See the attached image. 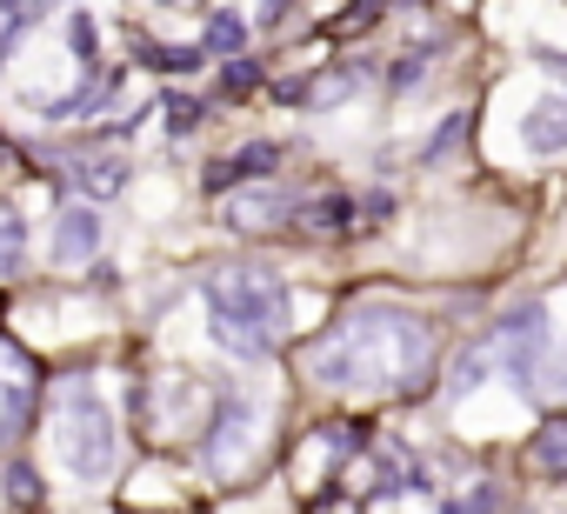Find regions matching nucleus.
Returning <instances> with one entry per match:
<instances>
[{"label": "nucleus", "instance_id": "obj_10", "mask_svg": "<svg viewBox=\"0 0 567 514\" xmlns=\"http://www.w3.org/2000/svg\"><path fill=\"white\" fill-rule=\"evenodd\" d=\"M194 394V381L187 374H161L141 401H147V414H154V434H181L187 428V414H181V401Z\"/></svg>", "mask_w": 567, "mask_h": 514}, {"label": "nucleus", "instance_id": "obj_6", "mask_svg": "<svg viewBox=\"0 0 567 514\" xmlns=\"http://www.w3.org/2000/svg\"><path fill=\"white\" fill-rule=\"evenodd\" d=\"M34 381H41V368L0 335V441H14L21 428H28V408H34Z\"/></svg>", "mask_w": 567, "mask_h": 514}, {"label": "nucleus", "instance_id": "obj_7", "mask_svg": "<svg viewBox=\"0 0 567 514\" xmlns=\"http://www.w3.org/2000/svg\"><path fill=\"white\" fill-rule=\"evenodd\" d=\"M94 247H101V214H94V201H74L54 220V268H87Z\"/></svg>", "mask_w": 567, "mask_h": 514}, {"label": "nucleus", "instance_id": "obj_14", "mask_svg": "<svg viewBox=\"0 0 567 514\" xmlns=\"http://www.w3.org/2000/svg\"><path fill=\"white\" fill-rule=\"evenodd\" d=\"M301 214V227H315V234H341V227H354L348 214H354V201H341V194H321V201H308V207H295Z\"/></svg>", "mask_w": 567, "mask_h": 514}, {"label": "nucleus", "instance_id": "obj_9", "mask_svg": "<svg viewBox=\"0 0 567 514\" xmlns=\"http://www.w3.org/2000/svg\"><path fill=\"white\" fill-rule=\"evenodd\" d=\"M74 187H81L87 201H114V194L127 187V161H121V154H81V161H74Z\"/></svg>", "mask_w": 567, "mask_h": 514}, {"label": "nucleus", "instance_id": "obj_8", "mask_svg": "<svg viewBox=\"0 0 567 514\" xmlns=\"http://www.w3.org/2000/svg\"><path fill=\"white\" fill-rule=\"evenodd\" d=\"M280 214H288V201H280V187H267V181L227 201V227H240V234H267V227H280Z\"/></svg>", "mask_w": 567, "mask_h": 514}, {"label": "nucleus", "instance_id": "obj_12", "mask_svg": "<svg viewBox=\"0 0 567 514\" xmlns=\"http://www.w3.org/2000/svg\"><path fill=\"white\" fill-rule=\"evenodd\" d=\"M527 467L547 474V481H567V414L534 428V441H527Z\"/></svg>", "mask_w": 567, "mask_h": 514}, {"label": "nucleus", "instance_id": "obj_13", "mask_svg": "<svg viewBox=\"0 0 567 514\" xmlns=\"http://www.w3.org/2000/svg\"><path fill=\"white\" fill-rule=\"evenodd\" d=\"M41 21H48V0H0V68L14 61L21 34H34Z\"/></svg>", "mask_w": 567, "mask_h": 514}, {"label": "nucleus", "instance_id": "obj_3", "mask_svg": "<svg viewBox=\"0 0 567 514\" xmlns=\"http://www.w3.org/2000/svg\"><path fill=\"white\" fill-rule=\"evenodd\" d=\"M54 448H61V461H68L74 481H107L114 461H121L114 408H107V394H101L87 374L61 381V401H54Z\"/></svg>", "mask_w": 567, "mask_h": 514}, {"label": "nucleus", "instance_id": "obj_15", "mask_svg": "<svg viewBox=\"0 0 567 514\" xmlns=\"http://www.w3.org/2000/svg\"><path fill=\"white\" fill-rule=\"evenodd\" d=\"M21 261H28V220L0 207V275H21Z\"/></svg>", "mask_w": 567, "mask_h": 514}, {"label": "nucleus", "instance_id": "obj_5", "mask_svg": "<svg viewBox=\"0 0 567 514\" xmlns=\"http://www.w3.org/2000/svg\"><path fill=\"white\" fill-rule=\"evenodd\" d=\"M368 448V434L361 428H348V421H334V428H315L301 448H295V487H321V481H341L348 474V461Z\"/></svg>", "mask_w": 567, "mask_h": 514}, {"label": "nucleus", "instance_id": "obj_18", "mask_svg": "<svg viewBox=\"0 0 567 514\" xmlns=\"http://www.w3.org/2000/svg\"><path fill=\"white\" fill-rule=\"evenodd\" d=\"M240 41V21H214V34H207V48H234Z\"/></svg>", "mask_w": 567, "mask_h": 514}, {"label": "nucleus", "instance_id": "obj_2", "mask_svg": "<svg viewBox=\"0 0 567 514\" xmlns=\"http://www.w3.org/2000/svg\"><path fill=\"white\" fill-rule=\"evenodd\" d=\"M207 315H214V341L240 361H260L280 328H288V288L267 268H214L207 275Z\"/></svg>", "mask_w": 567, "mask_h": 514}, {"label": "nucleus", "instance_id": "obj_1", "mask_svg": "<svg viewBox=\"0 0 567 514\" xmlns=\"http://www.w3.org/2000/svg\"><path fill=\"white\" fill-rule=\"evenodd\" d=\"M427 368H434V328L408 308H354L308 348V374L321 388L401 394L421 388Z\"/></svg>", "mask_w": 567, "mask_h": 514}, {"label": "nucleus", "instance_id": "obj_4", "mask_svg": "<svg viewBox=\"0 0 567 514\" xmlns=\"http://www.w3.org/2000/svg\"><path fill=\"white\" fill-rule=\"evenodd\" d=\"M260 448V414L240 401V394H220L214 401V421H207V441H200V461L214 481H234Z\"/></svg>", "mask_w": 567, "mask_h": 514}, {"label": "nucleus", "instance_id": "obj_11", "mask_svg": "<svg viewBox=\"0 0 567 514\" xmlns=\"http://www.w3.org/2000/svg\"><path fill=\"white\" fill-rule=\"evenodd\" d=\"M520 134H527L534 154H560L567 147V94H547L540 107H527V127Z\"/></svg>", "mask_w": 567, "mask_h": 514}, {"label": "nucleus", "instance_id": "obj_19", "mask_svg": "<svg viewBox=\"0 0 567 514\" xmlns=\"http://www.w3.org/2000/svg\"><path fill=\"white\" fill-rule=\"evenodd\" d=\"M167 107H174V127H194V121H200V107H194V101H187V94H174V101H167Z\"/></svg>", "mask_w": 567, "mask_h": 514}, {"label": "nucleus", "instance_id": "obj_17", "mask_svg": "<svg viewBox=\"0 0 567 514\" xmlns=\"http://www.w3.org/2000/svg\"><path fill=\"white\" fill-rule=\"evenodd\" d=\"M8 494H14V501H41V474H34V467H14V474H8Z\"/></svg>", "mask_w": 567, "mask_h": 514}, {"label": "nucleus", "instance_id": "obj_16", "mask_svg": "<svg viewBox=\"0 0 567 514\" xmlns=\"http://www.w3.org/2000/svg\"><path fill=\"white\" fill-rule=\"evenodd\" d=\"M267 167H274V141H254V147H240V154H227V167H214L207 181H214V187H227L234 174H254V181H260Z\"/></svg>", "mask_w": 567, "mask_h": 514}]
</instances>
